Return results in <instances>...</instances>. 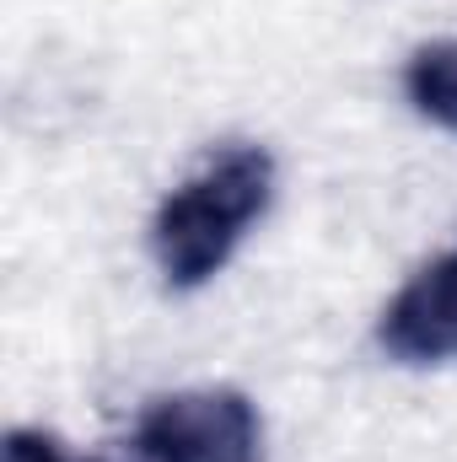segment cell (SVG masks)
<instances>
[{"mask_svg":"<svg viewBox=\"0 0 457 462\" xmlns=\"http://www.w3.org/2000/svg\"><path fill=\"white\" fill-rule=\"evenodd\" d=\"M92 462H145V457H140V452H135V457H92Z\"/></svg>","mask_w":457,"mask_h":462,"instance_id":"obj_6","label":"cell"},{"mask_svg":"<svg viewBox=\"0 0 457 462\" xmlns=\"http://www.w3.org/2000/svg\"><path fill=\"white\" fill-rule=\"evenodd\" d=\"M404 92L420 114L457 134V38L420 43L404 65Z\"/></svg>","mask_w":457,"mask_h":462,"instance_id":"obj_4","label":"cell"},{"mask_svg":"<svg viewBox=\"0 0 457 462\" xmlns=\"http://www.w3.org/2000/svg\"><path fill=\"white\" fill-rule=\"evenodd\" d=\"M5 462H65V457H60L54 436H43V430H11L5 436Z\"/></svg>","mask_w":457,"mask_h":462,"instance_id":"obj_5","label":"cell"},{"mask_svg":"<svg viewBox=\"0 0 457 462\" xmlns=\"http://www.w3.org/2000/svg\"><path fill=\"white\" fill-rule=\"evenodd\" d=\"M377 339L398 365L457 360V247L436 253L425 269L409 274V285L387 301Z\"/></svg>","mask_w":457,"mask_h":462,"instance_id":"obj_3","label":"cell"},{"mask_svg":"<svg viewBox=\"0 0 457 462\" xmlns=\"http://www.w3.org/2000/svg\"><path fill=\"white\" fill-rule=\"evenodd\" d=\"M145 462H264V425L231 387H194L156 398L135 425Z\"/></svg>","mask_w":457,"mask_h":462,"instance_id":"obj_2","label":"cell"},{"mask_svg":"<svg viewBox=\"0 0 457 462\" xmlns=\"http://www.w3.org/2000/svg\"><path fill=\"white\" fill-rule=\"evenodd\" d=\"M275 194V162L258 145H231L210 156L194 178H183L156 221H151V253L173 291H194L210 274H221L247 226L269 210Z\"/></svg>","mask_w":457,"mask_h":462,"instance_id":"obj_1","label":"cell"}]
</instances>
